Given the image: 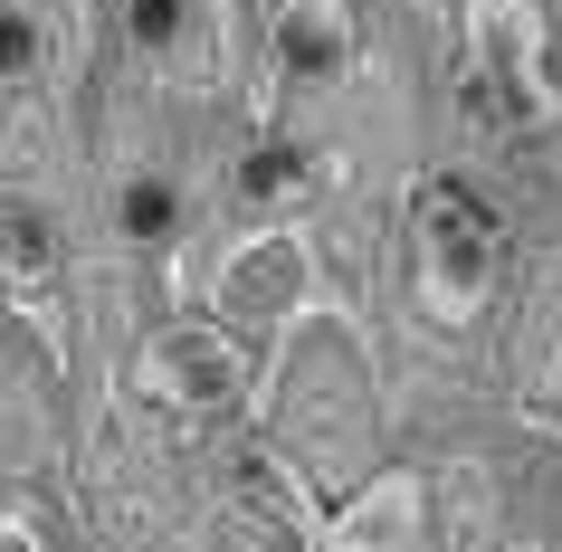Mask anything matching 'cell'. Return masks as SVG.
Wrapping results in <instances>:
<instances>
[{"label": "cell", "instance_id": "2", "mask_svg": "<svg viewBox=\"0 0 562 552\" xmlns=\"http://www.w3.org/2000/svg\"><path fill=\"white\" fill-rule=\"evenodd\" d=\"M458 30H468V77H476V105H486V115H496V124L553 115V77H543V20H533V0H468Z\"/></svg>", "mask_w": 562, "mask_h": 552}, {"label": "cell", "instance_id": "8", "mask_svg": "<svg viewBox=\"0 0 562 552\" xmlns=\"http://www.w3.org/2000/svg\"><path fill=\"white\" fill-rule=\"evenodd\" d=\"M58 267H67L58 201L30 191V181H0V277H10V286H48Z\"/></svg>", "mask_w": 562, "mask_h": 552}, {"label": "cell", "instance_id": "7", "mask_svg": "<svg viewBox=\"0 0 562 552\" xmlns=\"http://www.w3.org/2000/svg\"><path fill=\"white\" fill-rule=\"evenodd\" d=\"M419 523H429V486H419L411 466H382L353 505H334L325 543H334V552H411Z\"/></svg>", "mask_w": 562, "mask_h": 552}, {"label": "cell", "instance_id": "1", "mask_svg": "<svg viewBox=\"0 0 562 552\" xmlns=\"http://www.w3.org/2000/svg\"><path fill=\"white\" fill-rule=\"evenodd\" d=\"M411 277H419V315L429 324H476L486 315V286H496V219L476 191L458 181H429L411 210Z\"/></svg>", "mask_w": 562, "mask_h": 552}, {"label": "cell", "instance_id": "10", "mask_svg": "<svg viewBox=\"0 0 562 552\" xmlns=\"http://www.w3.org/2000/svg\"><path fill=\"white\" fill-rule=\"evenodd\" d=\"M20 10H30L38 20V38H48V77H77V67H87V0H20Z\"/></svg>", "mask_w": 562, "mask_h": 552}, {"label": "cell", "instance_id": "6", "mask_svg": "<svg viewBox=\"0 0 562 552\" xmlns=\"http://www.w3.org/2000/svg\"><path fill=\"white\" fill-rule=\"evenodd\" d=\"M267 48H277V77H296V87H344L353 58H362V30H353L344 0H277Z\"/></svg>", "mask_w": 562, "mask_h": 552}, {"label": "cell", "instance_id": "14", "mask_svg": "<svg viewBox=\"0 0 562 552\" xmlns=\"http://www.w3.org/2000/svg\"><path fill=\"white\" fill-rule=\"evenodd\" d=\"M515 552H533V543H515Z\"/></svg>", "mask_w": 562, "mask_h": 552}, {"label": "cell", "instance_id": "3", "mask_svg": "<svg viewBox=\"0 0 562 552\" xmlns=\"http://www.w3.org/2000/svg\"><path fill=\"white\" fill-rule=\"evenodd\" d=\"M210 305L238 315V324H296V315H315L325 295H315V248H305V229L296 219H267V229H248L238 248H220Z\"/></svg>", "mask_w": 562, "mask_h": 552}, {"label": "cell", "instance_id": "12", "mask_svg": "<svg viewBox=\"0 0 562 552\" xmlns=\"http://www.w3.org/2000/svg\"><path fill=\"white\" fill-rule=\"evenodd\" d=\"M238 191H248V201H258V210H286V201H296V191H305V162H296V153H286V144H258V153H248V162H238Z\"/></svg>", "mask_w": 562, "mask_h": 552}, {"label": "cell", "instance_id": "11", "mask_svg": "<svg viewBox=\"0 0 562 552\" xmlns=\"http://www.w3.org/2000/svg\"><path fill=\"white\" fill-rule=\"evenodd\" d=\"M48 77V38L20 0H0V87H38Z\"/></svg>", "mask_w": 562, "mask_h": 552}, {"label": "cell", "instance_id": "4", "mask_svg": "<svg viewBox=\"0 0 562 552\" xmlns=\"http://www.w3.org/2000/svg\"><path fill=\"white\" fill-rule=\"evenodd\" d=\"M134 391L181 419H210L248 391V352H238L229 324H162L144 352H134Z\"/></svg>", "mask_w": 562, "mask_h": 552}, {"label": "cell", "instance_id": "13", "mask_svg": "<svg viewBox=\"0 0 562 552\" xmlns=\"http://www.w3.org/2000/svg\"><path fill=\"white\" fill-rule=\"evenodd\" d=\"M419 10H429V20H458V10H468V0H419Z\"/></svg>", "mask_w": 562, "mask_h": 552}, {"label": "cell", "instance_id": "9", "mask_svg": "<svg viewBox=\"0 0 562 552\" xmlns=\"http://www.w3.org/2000/svg\"><path fill=\"white\" fill-rule=\"evenodd\" d=\"M115 229L134 238V248H172V238L191 229V191H181L162 162H134V172L115 181Z\"/></svg>", "mask_w": 562, "mask_h": 552}, {"label": "cell", "instance_id": "5", "mask_svg": "<svg viewBox=\"0 0 562 552\" xmlns=\"http://www.w3.org/2000/svg\"><path fill=\"white\" fill-rule=\"evenodd\" d=\"M124 30H134V58H153L181 87L229 77V0H134Z\"/></svg>", "mask_w": 562, "mask_h": 552}]
</instances>
